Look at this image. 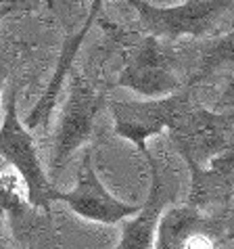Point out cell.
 Here are the masks:
<instances>
[{
  "label": "cell",
  "mask_w": 234,
  "mask_h": 249,
  "mask_svg": "<svg viewBox=\"0 0 234 249\" xmlns=\"http://www.w3.org/2000/svg\"><path fill=\"white\" fill-rule=\"evenodd\" d=\"M184 249H216V243L209 237V232H197L188 239V243Z\"/></svg>",
  "instance_id": "4fadbf2b"
},
{
  "label": "cell",
  "mask_w": 234,
  "mask_h": 249,
  "mask_svg": "<svg viewBox=\"0 0 234 249\" xmlns=\"http://www.w3.org/2000/svg\"><path fill=\"white\" fill-rule=\"evenodd\" d=\"M4 84H6V67H4V61L0 57V101H2V90H4Z\"/></svg>",
  "instance_id": "5bb4252c"
},
{
  "label": "cell",
  "mask_w": 234,
  "mask_h": 249,
  "mask_svg": "<svg viewBox=\"0 0 234 249\" xmlns=\"http://www.w3.org/2000/svg\"><path fill=\"white\" fill-rule=\"evenodd\" d=\"M13 11V6H2V9H0V21H2V19L9 15V13Z\"/></svg>",
  "instance_id": "9a60e30c"
},
{
  "label": "cell",
  "mask_w": 234,
  "mask_h": 249,
  "mask_svg": "<svg viewBox=\"0 0 234 249\" xmlns=\"http://www.w3.org/2000/svg\"><path fill=\"white\" fill-rule=\"evenodd\" d=\"M169 132L188 165H205L211 157L232 147V117L203 107H188Z\"/></svg>",
  "instance_id": "8992f818"
},
{
  "label": "cell",
  "mask_w": 234,
  "mask_h": 249,
  "mask_svg": "<svg viewBox=\"0 0 234 249\" xmlns=\"http://www.w3.org/2000/svg\"><path fill=\"white\" fill-rule=\"evenodd\" d=\"M0 249H13V247H9V245H4L2 241H0Z\"/></svg>",
  "instance_id": "2e32d148"
},
{
  "label": "cell",
  "mask_w": 234,
  "mask_h": 249,
  "mask_svg": "<svg viewBox=\"0 0 234 249\" xmlns=\"http://www.w3.org/2000/svg\"><path fill=\"white\" fill-rule=\"evenodd\" d=\"M211 218L192 205L165 207L155 228L150 249H184L188 239L197 232H209Z\"/></svg>",
  "instance_id": "8fae6325"
},
{
  "label": "cell",
  "mask_w": 234,
  "mask_h": 249,
  "mask_svg": "<svg viewBox=\"0 0 234 249\" xmlns=\"http://www.w3.org/2000/svg\"><path fill=\"white\" fill-rule=\"evenodd\" d=\"M192 174L190 203L197 210H207L213 203H228L232 186V147L211 157L205 165H188Z\"/></svg>",
  "instance_id": "30bf717a"
},
{
  "label": "cell",
  "mask_w": 234,
  "mask_h": 249,
  "mask_svg": "<svg viewBox=\"0 0 234 249\" xmlns=\"http://www.w3.org/2000/svg\"><path fill=\"white\" fill-rule=\"evenodd\" d=\"M109 109L113 115L115 134L144 153L149 149V138L169 130L188 109V94L171 92L167 96L147 101H111Z\"/></svg>",
  "instance_id": "277c9868"
},
{
  "label": "cell",
  "mask_w": 234,
  "mask_h": 249,
  "mask_svg": "<svg viewBox=\"0 0 234 249\" xmlns=\"http://www.w3.org/2000/svg\"><path fill=\"white\" fill-rule=\"evenodd\" d=\"M54 201H63L69 210L82 220L96 224H121L126 218L134 216L142 203H126L117 199L107 189L96 174L92 165V153L86 151L82 155V163L78 168V178L71 191H57Z\"/></svg>",
  "instance_id": "5b68a950"
},
{
  "label": "cell",
  "mask_w": 234,
  "mask_h": 249,
  "mask_svg": "<svg viewBox=\"0 0 234 249\" xmlns=\"http://www.w3.org/2000/svg\"><path fill=\"white\" fill-rule=\"evenodd\" d=\"M115 86L128 88L144 99H159L182 88L180 78L171 65V59L163 51L161 40L144 36L126 61Z\"/></svg>",
  "instance_id": "52a82bcc"
},
{
  "label": "cell",
  "mask_w": 234,
  "mask_h": 249,
  "mask_svg": "<svg viewBox=\"0 0 234 249\" xmlns=\"http://www.w3.org/2000/svg\"><path fill=\"white\" fill-rule=\"evenodd\" d=\"M67 96L61 109V117L57 124V132L52 141V157L50 170L52 174H59L65 168V163L80 147L92 138L96 115L102 109L105 96H102L92 84L82 78L75 67L67 75Z\"/></svg>",
  "instance_id": "3957f363"
},
{
  "label": "cell",
  "mask_w": 234,
  "mask_h": 249,
  "mask_svg": "<svg viewBox=\"0 0 234 249\" xmlns=\"http://www.w3.org/2000/svg\"><path fill=\"white\" fill-rule=\"evenodd\" d=\"M128 4L138 13L149 36L157 40L209 36L232 9V0H186L174 6H159L149 0H128Z\"/></svg>",
  "instance_id": "7a4b0ae2"
},
{
  "label": "cell",
  "mask_w": 234,
  "mask_h": 249,
  "mask_svg": "<svg viewBox=\"0 0 234 249\" xmlns=\"http://www.w3.org/2000/svg\"><path fill=\"white\" fill-rule=\"evenodd\" d=\"M27 203L25 184L15 170L0 172V220L21 216Z\"/></svg>",
  "instance_id": "7c38bea8"
},
{
  "label": "cell",
  "mask_w": 234,
  "mask_h": 249,
  "mask_svg": "<svg viewBox=\"0 0 234 249\" xmlns=\"http://www.w3.org/2000/svg\"><path fill=\"white\" fill-rule=\"evenodd\" d=\"M0 159L15 170L25 184L27 203L32 207L48 212L54 203L57 189L50 182L42 161L38 155V147L33 134L25 128L17 113V86L9 88L4 101V115L0 124Z\"/></svg>",
  "instance_id": "6da1fadb"
},
{
  "label": "cell",
  "mask_w": 234,
  "mask_h": 249,
  "mask_svg": "<svg viewBox=\"0 0 234 249\" xmlns=\"http://www.w3.org/2000/svg\"><path fill=\"white\" fill-rule=\"evenodd\" d=\"M102 11H105V0H90V6H88V13H86V19H84V23H82V27L75 34L65 38L63 46H61V53H59V59H57V65H54V71L50 75V80H48L44 92L40 94V99L36 105H33L30 115L25 117L27 130H32V128L36 130L50 120L54 107H57L61 94H63V88L67 84V75H69V71L73 69L75 57H78L80 48L84 44V40L88 38V34H90L92 25L96 23V19L102 17Z\"/></svg>",
  "instance_id": "ba28073f"
},
{
  "label": "cell",
  "mask_w": 234,
  "mask_h": 249,
  "mask_svg": "<svg viewBox=\"0 0 234 249\" xmlns=\"http://www.w3.org/2000/svg\"><path fill=\"white\" fill-rule=\"evenodd\" d=\"M144 159L149 163L150 172V191L147 201L140 205V210L134 216L126 218L121 222V239L115 249H150L155 239V228L159 222L161 212L167 205V191H165V182L161 178L159 163L150 155V151H144Z\"/></svg>",
  "instance_id": "9c48e42d"
}]
</instances>
